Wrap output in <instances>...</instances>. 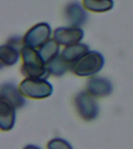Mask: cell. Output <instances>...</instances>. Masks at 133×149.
Returning <instances> with one entry per match:
<instances>
[{
    "label": "cell",
    "instance_id": "10",
    "mask_svg": "<svg viewBox=\"0 0 133 149\" xmlns=\"http://www.w3.org/2000/svg\"><path fill=\"white\" fill-rule=\"evenodd\" d=\"M87 91L96 97H104L113 91L111 82L104 78H93L87 83Z\"/></svg>",
    "mask_w": 133,
    "mask_h": 149
},
{
    "label": "cell",
    "instance_id": "2",
    "mask_svg": "<svg viewBox=\"0 0 133 149\" xmlns=\"http://www.w3.org/2000/svg\"><path fill=\"white\" fill-rule=\"evenodd\" d=\"M104 65V58L95 51H88L72 66L73 72L78 76H90L97 74Z\"/></svg>",
    "mask_w": 133,
    "mask_h": 149
},
{
    "label": "cell",
    "instance_id": "5",
    "mask_svg": "<svg viewBox=\"0 0 133 149\" xmlns=\"http://www.w3.org/2000/svg\"><path fill=\"white\" fill-rule=\"evenodd\" d=\"M51 36V27L48 23H38L31 29L23 37L24 46L30 47L33 48L41 47L49 40Z\"/></svg>",
    "mask_w": 133,
    "mask_h": 149
},
{
    "label": "cell",
    "instance_id": "4",
    "mask_svg": "<svg viewBox=\"0 0 133 149\" xmlns=\"http://www.w3.org/2000/svg\"><path fill=\"white\" fill-rule=\"evenodd\" d=\"M75 107L79 116L85 120H95L99 114L97 102L88 91H83L77 94L75 98Z\"/></svg>",
    "mask_w": 133,
    "mask_h": 149
},
{
    "label": "cell",
    "instance_id": "7",
    "mask_svg": "<svg viewBox=\"0 0 133 149\" xmlns=\"http://www.w3.org/2000/svg\"><path fill=\"white\" fill-rule=\"evenodd\" d=\"M84 36V33L80 28L59 27L56 29L54 33V39L59 44L69 46L72 44H78Z\"/></svg>",
    "mask_w": 133,
    "mask_h": 149
},
{
    "label": "cell",
    "instance_id": "11",
    "mask_svg": "<svg viewBox=\"0 0 133 149\" xmlns=\"http://www.w3.org/2000/svg\"><path fill=\"white\" fill-rule=\"evenodd\" d=\"M16 121V108L1 100L0 102V128L2 130L13 129Z\"/></svg>",
    "mask_w": 133,
    "mask_h": 149
},
{
    "label": "cell",
    "instance_id": "8",
    "mask_svg": "<svg viewBox=\"0 0 133 149\" xmlns=\"http://www.w3.org/2000/svg\"><path fill=\"white\" fill-rule=\"evenodd\" d=\"M1 100L9 103L14 108H21L26 103L25 99L20 92H19L16 86L10 82L3 84L0 89Z\"/></svg>",
    "mask_w": 133,
    "mask_h": 149
},
{
    "label": "cell",
    "instance_id": "13",
    "mask_svg": "<svg viewBox=\"0 0 133 149\" xmlns=\"http://www.w3.org/2000/svg\"><path fill=\"white\" fill-rule=\"evenodd\" d=\"M55 40H50L43 44L41 47H39L38 54L44 61V62L47 64L51 59L58 54L59 52V45Z\"/></svg>",
    "mask_w": 133,
    "mask_h": 149
},
{
    "label": "cell",
    "instance_id": "9",
    "mask_svg": "<svg viewBox=\"0 0 133 149\" xmlns=\"http://www.w3.org/2000/svg\"><path fill=\"white\" fill-rule=\"evenodd\" d=\"M65 16L70 25L79 27L86 23L88 15L83 7L77 2H70L65 9Z\"/></svg>",
    "mask_w": 133,
    "mask_h": 149
},
{
    "label": "cell",
    "instance_id": "12",
    "mask_svg": "<svg viewBox=\"0 0 133 149\" xmlns=\"http://www.w3.org/2000/svg\"><path fill=\"white\" fill-rule=\"evenodd\" d=\"M89 46L84 44H76L69 45L64 49L61 54L62 58L69 64L76 63L79 58L89 51Z\"/></svg>",
    "mask_w": 133,
    "mask_h": 149
},
{
    "label": "cell",
    "instance_id": "6",
    "mask_svg": "<svg viewBox=\"0 0 133 149\" xmlns=\"http://www.w3.org/2000/svg\"><path fill=\"white\" fill-rule=\"evenodd\" d=\"M21 40L19 37H12L6 44L0 47V61L2 65L11 66L15 65L20 58L19 48Z\"/></svg>",
    "mask_w": 133,
    "mask_h": 149
},
{
    "label": "cell",
    "instance_id": "1",
    "mask_svg": "<svg viewBox=\"0 0 133 149\" xmlns=\"http://www.w3.org/2000/svg\"><path fill=\"white\" fill-rule=\"evenodd\" d=\"M23 65L22 72L28 78L46 79L49 75L46 64L42 60L38 51L30 47L24 46L21 49Z\"/></svg>",
    "mask_w": 133,
    "mask_h": 149
},
{
    "label": "cell",
    "instance_id": "3",
    "mask_svg": "<svg viewBox=\"0 0 133 149\" xmlns=\"http://www.w3.org/2000/svg\"><path fill=\"white\" fill-rule=\"evenodd\" d=\"M19 90L22 95L27 97L31 99H44L52 94L53 87L45 79L27 78L21 82Z\"/></svg>",
    "mask_w": 133,
    "mask_h": 149
},
{
    "label": "cell",
    "instance_id": "14",
    "mask_svg": "<svg viewBox=\"0 0 133 149\" xmlns=\"http://www.w3.org/2000/svg\"><path fill=\"white\" fill-rule=\"evenodd\" d=\"M83 7L89 11L104 13L109 11L114 6L113 0H83Z\"/></svg>",
    "mask_w": 133,
    "mask_h": 149
},
{
    "label": "cell",
    "instance_id": "15",
    "mask_svg": "<svg viewBox=\"0 0 133 149\" xmlns=\"http://www.w3.org/2000/svg\"><path fill=\"white\" fill-rule=\"evenodd\" d=\"M46 67L50 74L55 76H62L69 68V63L65 61L61 55H57L47 63Z\"/></svg>",
    "mask_w": 133,
    "mask_h": 149
},
{
    "label": "cell",
    "instance_id": "16",
    "mask_svg": "<svg viewBox=\"0 0 133 149\" xmlns=\"http://www.w3.org/2000/svg\"><path fill=\"white\" fill-rule=\"evenodd\" d=\"M48 148L51 149H55L69 148H72V147L70 146V144L67 141H65V140L61 139V138H55L49 142Z\"/></svg>",
    "mask_w": 133,
    "mask_h": 149
}]
</instances>
